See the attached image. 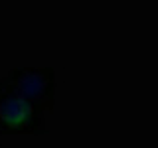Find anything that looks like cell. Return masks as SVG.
Masks as SVG:
<instances>
[{"label":"cell","mask_w":158,"mask_h":148,"mask_svg":"<svg viewBox=\"0 0 158 148\" xmlns=\"http://www.w3.org/2000/svg\"><path fill=\"white\" fill-rule=\"evenodd\" d=\"M2 83L44 109L52 101V95H53V71L48 67H44V69H34V67L18 69V71L10 73Z\"/></svg>","instance_id":"2"},{"label":"cell","mask_w":158,"mask_h":148,"mask_svg":"<svg viewBox=\"0 0 158 148\" xmlns=\"http://www.w3.org/2000/svg\"><path fill=\"white\" fill-rule=\"evenodd\" d=\"M44 130V107L0 83V132L24 134Z\"/></svg>","instance_id":"1"}]
</instances>
